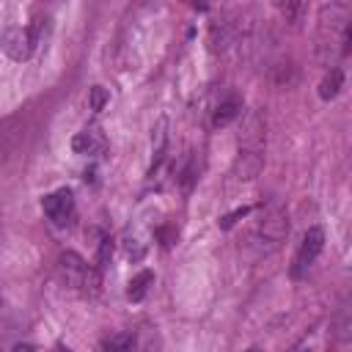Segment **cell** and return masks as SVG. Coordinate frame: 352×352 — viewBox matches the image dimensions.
<instances>
[{"instance_id": "obj_1", "label": "cell", "mask_w": 352, "mask_h": 352, "mask_svg": "<svg viewBox=\"0 0 352 352\" xmlns=\"http://www.w3.org/2000/svg\"><path fill=\"white\" fill-rule=\"evenodd\" d=\"M58 272H60L63 283L72 286L74 292L94 294V292L99 289V272H96L82 256H77V253H72V250L60 253V258H58Z\"/></svg>"}, {"instance_id": "obj_2", "label": "cell", "mask_w": 352, "mask_h": 352, "mask_svg": "<svg viewBox=\"0 0 352 352\" xmlns=\"http://www.w3.org/2000/svg\"><path fill=\"white\" fill-rule=\"evenodd\" d=\"M41 19H36L33 25H28V28H19V25H14V28H6L3 33H0V47H3V52L11 58V60H28L33 52H36V47H38V41H41Z\"/></svg>"}, {"instance_id": "obj_3", "label": "cell", "mask_w": 352, "mask_h": 352, "mask_svg": "<svg viewBox=\"0 0 352 352\" xmlns=\"http://www.w3.org/2000/svg\"><path fill=\"white\" fill-rule=\"evenodd\" d=\"M289 234V217H286V209L278 204V201H270L267 206H261V217L256 223V239L261 245H280Z\"/></svg>"}, {"instance_id": "obj_4", "label": "cell", "mask_w": 352, "mask_h": 352, "mask_svg": "<svg viewBox=\"0 0 352 352\" xmlns=\"http://www.w3.org/2000/svg\"><path fill=\"white\" fill-rule=\"evenodd\" d=\"M41 209H44V214L50 217V223H52L55 228H66V226H72L74 217H77L74 192H72L69 187H60V190H55V192H47V195L41 198Z\"/></svg>"}, {"instance_id": "obj_5", "label": "cell", "mask_w": 352, "mask_h": 352, "mask_svg": "<svg viewBox=\"0 0 352 352\" xmlns=\"http://www.w3.org/2000/svg\"><path fill=\"white\" fill-rule=\"evenodd\" d=\"M322 248H324V231H322L319 226H311V228L302 234V242H300V248H297V253H294L292 278H302V275L314 267V261L319 258Z\"/></svg>"}, {"instance_id": "obj_6", "label": "cell", "mask_w": 352, "mask_h": 352, "mask_svg": "<svg viewBox=\"0 0 352 352\" xmlns=\"http://www.w3.org/2000/svg\"><path fill=\"white\" fill-rule=\"evenodd\" d=\"M72 148H74L77 154L96 157V154H104V151H107V138H104V132H102L96 124H88V126H82V129L72 138Z\"/></svg>"}, {"instance_id": "obj_7", "label": "cell", "mask_w": 352, "mask_h": 352, "mask_svg": "<svg viewBox=\"0 0 352 352\" xmlns=\"http://www.w3.org/2000/svg\"><path fill=\"white\" fill-rule=\"evenodd\" d=\"M330 338H333V330H330V322H324V324H316L314 330H308L289 352H327Z\"/></svg>"}, {"instance_id": "obj_8", "label": "cell", "mask_w": 352, "mask_h": 352, "mask_svg": "<svg viewBox=\"0 0 352 352\" xmlns=\"http://www.w3.org/2000/svg\"><path fill=\"white\" fill-rule=\"evenodd\" d=\"M165 146H168V118L160 116L157 124H154V129H151V170L162 162Z\"/></svg>"}, {"instance_id": "obj_9", "label": "cell", "mask_w": 352, "mask_h": 352, "mask_svg": "<svg viewBox=\"0 0 352 352\" xmlns=\"http://www.w3.org/2000/svg\"><path fill=\"white\" fill-rule=\"evenodd\" d=\"M239 113H242V104H239L236 99H226V102H220V104L212 110V129H223V126H228L234 118H239Z\"/></svg>"}, {"instance_id": "obj_10", "label": "cell", "mask_w": 352, "mask_h": 352, "mask_svg": "<svg viewBox=\"0 0 352 352\" xmlns=\"http://www.w3.org/2000/svg\"><path fill=\"white\" fill-rule=\"evenodd\" d=\"M151 283H154V272H151V270H140V272L129 280V286H126V297H129L132 302H140V300L146 297V292H148Z\"/></svg>"}, {"instance_id": "obj_11", "label": "cell", "mask_w": 352, "mask_h": 352, "mask_svg": "<svg viewBox=\"0 0 352 352\" xmlns=\"http://www.w3.org/2000/svg\"><path fill=\"white\" fill-rule=\"evenodd\" d=\"M341 85H344V72L338 69V66H333L327 74H324V80L319 82V96L327 102V99H336L338 96V91H341Z\"/></svg>"}, {"instance_id": "obj_12", "label": "cell", "mask_w": 352, "mask_h": 352, "mask_svg": "<svg viewBox=\"0 0 352 352\" xmlns=\"http://www.w3.org/2000/svg\"><path fill=\"white\" fill-rule=\"evenodd\" d=\"M135 344L132 333H113L107 338H102V352H129Z\"/></svg>"}, {"instance_id": "obj_13", "label": "cell", "mask_w": 352, "mask_h": 352, "mask_svg": "<svg viewBox=\"0 0 352 352\" xmlns=\"http://www.w3.org/2000/svg\"><path fill=\"white\" fill-rule=\"evenodd\" d=\"M107 102H110V94H107L102 85H94V88L88 91V107H91L94 113H99V110H102Z\"/></svg>"}, {"instance_id": "obj_14", "label": "cell", "mask_w": 352, "mask_h": 352, "mask_svg": "<svg viewBox=\"0 0 352 352\" xmlns=\"http://www.w3.org/2000/svg\"><path fill=\"white\" fill-rule=\"evenodd\" d=\"M110 253H113V239H107V236H104V239H102V245H99V258H96V261H99V267H104V264H107Z\"/></svg>"}, {"instance_id": "obj_15", "label": "cell", "mask_w": 352, "mask_h": 352, "mask_svg": "<svg viewBox=\"0 0 352 352\" xmlns=\"http://www.w3.org/2000/svg\"><path fill=\"white\" fill-rule=\"evenodd\" d=\"M248 212H250V209H248V206H242V209H236V212L226 214V217L220 220V228H231V226H234V220H236V217H245Z\"/></svg>"}, {"instance_id": "obj_16", "label": "cell", "mask_w": 352, "mask_h": 352, "mask_svg": "<svg viewBox=\"0 0 352 352\" xmlns=\"http://www.w3.org/2000/svg\"><path fill=\"white\" fill-rule=\"evenodd\" d=\"M11 352H36V346H30V344H16Z\"/></svg>"}, {"instance_id": "obj_17", "label": "cell", "mask_w": 352, "mask_h": 352, "mask_svg": "<svg viewBox=\"0 0 352 352\" xmlns=\"http://www.w3.org/2000/svg\"><path fill=\"white\" fill-rule=\"evenodd\" d=\"M245 352H264L261 346H250V349H245Z\"/></svg>"}, {"instance_id": "obj_18", "label": "cell", "mask_w": 352, "mask_h": 352, "mask_svg": "<svg viewBox=\"0 0 352 352\" xmlns=\"http://www.w3.org/2000/svg\"><path fill=\"white\" fill-rule=\"evenodd\" d=\"M58 352H72V349H66V346H58Z\"/></svg>"}]
</instances>
